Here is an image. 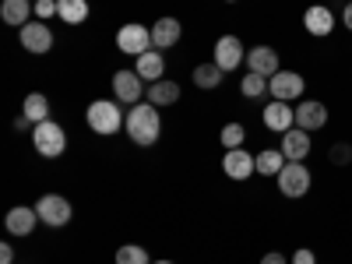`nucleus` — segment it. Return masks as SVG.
<instances>
[{"label":"nucleus","mask_w":352,"mask_h":264,"mask_svg":"<svg viewBox=\"0 0 352 264\" xmlns=\"http://www.w3.org/2000/svg\"><path fill=\"white\" fill-rule=\"evenodd\" d=\"M303 28L314 36V39H324L335 32V11L328 4H310L303 11Z\"/></svg>","instance_id":"ddd939ff"},{"label":"nucleus","mask_w":352,"mask_h":264,"mask_svg":"<svg viewBox=\"0 0 352 264\" xmlns=\"http://www.w3.org/2000/svg\"><path fill=\"white\" fill-rule=\"evenodd\" d=\"M240 92H243V99H264L268 96V78L247 71V78L240 81Z\"/></svg>","instance_id":"bb28decb"},{"label":"nucleus","mask_w":352,"mask_h":264,"mask_svg":"<svg viewBox=\"0 0 352 264\" xmlns=\"http://www.w3.org/2000/svg\"><path fill=\"white\" fill-rule=\"evenodd\" d=\"M222 173L229 180H250L257 173V155H250L247 148H229L222 155Z\"/></svg>","instance_id":"f8f14e48"},{"label":"nucleus","mask_w":352,"mask_h":264,"mask_svg":"<svg viewBox=\"0 0 352 264\" xmlns=\"http://www.w3.org/2000/svg\"><path fill=\"white\" fill-rule=\"evenodd\" d=\"M144 99H148L152 106H176V102H180V85L169 81V78L152 81V85H148V96H144Z\"/></svg>","instance_id":"412c9836"},{"label":"nucleus","mask_w":352,"mask_h":264,"mask_svg":"<svg viewBox=\"0 0 352 264\" xmlns=\"http://www.w3.org/2000/svg\"><path fill=\"white\" fill-rule=\"evenodd\" d=\"M4 226H8L11 236H28V232L39 226V212H36V208H25V204H18V208L8 212Z\"/></svg>","instance_id":"6ab92c4d"},{"label":"nucleus","mask_w":352,"mask_h":264,"mask_svg":"<svg viewBox=\"0 0 352 264\" xmlns=\"http://www.w3.org/2000/svg\"><path fill=\"white\" fill-rule=\"evenodd\" d=\"M85 120H88V127H92V134L109 138V134H116V131L127 124V116H124V109L116 106L113 99H96L92 106H88Z\"/></svg>","instance_id":"f03ea898"},{"label":"nucleus","mask_w":352,"mask_h":264,"mask_svg":"<svg viewBox=\"0 0 352 264\" xmlns=\"http://www.w3.org/2000/svg\"><path fill=\"white\" fill-rule=\"evenodd\" d=\"M32 144L43 159H60L67 152V131L56 120H43L32 127Z\"/></svg>","instance_id":"7ed1b4c3"},{"label":"nucleus","mask_w":352,"mask_h":264,"mask_svg":"<svg viewBox=\"0 0 352 264\" xmlns=\"http://www.w3.org/2000/svg\"><path fill=\"white\" fill-rule=\"evenodd\" d=\"M144 96H148V88H144V78H138V71H116L113 74V99L124 102V106H138Z\"/></svg>","instance_id":"423d86ee"},{"label":"nucleus","mask_w":352,"mask_h":264,"mask_svg":"<svg viewBox=\"0 0 352 264\" xmlns=\"http://www.w3.org/2000/svg\"><path fill=\"white\" fill-rule=\"evenodd\" d=\"M226 4H236V0H226Z\"/></svg>","instance_id":"c9c22d12"},{"label":"nucleus","mask_w":352,"mask_h":264,"mask_svg":"<svg viewBox=\"0 0 352 264\" xmlns=\"http://www.w3.org/2000/svg\"><path fill=\"white\" fill-rule=\"evenodd\" d=\"M21 113L28 116V124H43V120H50V99L43 96V92H28L25 96V102H21Z\"/></svg>","instance_id":"4be33fe9"},{"label":"nucleus","mask_w":352,"mask_h":264,"mask_svg":"<svg viewBox=\"0 0 352 264\" xmlns=\"http://www.w3.org/2000/svg\"><path fill=\"white\" fill-rule=\"evenodd\" d=\"M261 264H289V257L275 250V254H264V257H261Z\"/></svg>","instance_id":"2f4dec72"},{"label":"nucleus","mask_w":352,"mask_h":264,"mask_svg":"<svg viewBox=\"0 0 352 264\" xmlns=\"http://www.w3.org/2000/svg\"><path fill=\"white\" fill-rule=\"evenodd\" d=\"M247 71H250V74H264V78H275V74L282 71L278 50H272V46H254V50H247Z\"/></svg>","instance_id":"2eb2a0df"},{"label":"nucleus","mask_w":352,"mask_h":264,"mask_svg":"<svg viewBox=\"0 0 352 264\" xmlns=\"http://www.w3.org/2000/svg\"><path fill=\"white\" fill-rule=\"evenodd\" d=\"M60 4V21H67V25H81V21H88V0H56Z\"/></svg>","instance_id":"393cba45"},{"label":"nucleus","mask_w":352,"mask_h":264,"mask_svg":"<svg viewBox=\"0 0 352 264\" xmlns=\"http://www.w3.org/2000/svg\"><path fill=\"white\" fill-rule=\"evenodd\" d=\"M18 39H21V50L36 53V56L50 53V50H53V43H56L46 21H28V25H21V28H18Z\"/></svg>","instance_id":"1a4fd4ad"},{"label":"nucleus","mask_w":352,"mask_h":264,"mask_svg":"<svg viewBox=\"0 0 352 264\" xmlns=\"http://www.w3.org/2000/svg\"><path fill=\"white\" fill-rule=\"evenodd\" d=\"M180 36H184V25L176 21V18H159L155 25H152V46L155 50H169V46H176L180 43Z\"/></svg>","instance_id":"a211bd4d"},{"label":"nucleus","mask_w":352,"mask_h":264,"mask_svg":"<svg viewBox=\"0 0 352 264\" xmlns=\"http://www.w3.org/2000/svg\"><path fill=\"white\" fill-rule=\"evenodd\" d=\"M261 124L268 127V131H275V134H285V131L296 127V106H292V102H278V99H272L268 106L261 109Z\"/></svg>","instance_id":"9d476101"},{"label":"nucleus","mask_w":352,"mask_h":264,"mask_svg":"<svg viewBox=\"0 0 352 264\" xmlns=\"http://www.w3.org/2000/svg\"><path fill=\"white\" fill-rule=\"evenodd\" d=\"M222 78H226V71L212 60V64H197L194 67V85L197 88H204V92H208V88H219L222 85Z\"/></svg>","instance_id":"b1692460"},{"label":"nucleus","mask_w":352,"mask_h":264,"mask_svg":"<svg viewBox=\"0 0 352 264\" xmlns=\"http://www.w3.org/2000/svg\"><path fill=\"white\" fill-rule=\"evenodd\" d=\"M134 71H138V78H144V81H162L166 78V56H162V50H148V53H141V56H134Z\"/></svg>","instance_id":"f3484780"},{"label":"nucleus","mask_w":352,"mask_h":264,"mask_svg":"<svg viewBox=\"0 0 352 264\" xmlns=\"http://www.w3.org/2000/svg\"><path fill=\"white\" fill-rule=\"evenodd\" d=\"M32 14H36V0H4V4H0V18H4L8 25H14V28L28 25Z\"/></svg>","instance_id":"aec40b11"},{"label":"nucleus","mask_w":352,"mask_h":264,"mask_svg":"<svg viewBox=\"0 0 352 264\" xmlns=\"http://www.w3.org/2000/svg\"><path fill=\"white\" fill-rule=\"evenodd\" d=\"M285 155H282V148H264V152H257V173L261 176H278L282 169H285Z\"/></svg>","instance_id":"5701e85b"},{"label":"nucleus","mask_w":352,"mask_h":264,"mask_svg":"<svg viewBox=\"0 0 352 264\" xmlns=\"http://www.w3.org/2000/svg\"><path fill=\"white\" fill-rule=\"evenodd\" d=\"M292 264H317V257H314L310 247H300L296 254H292Z\"/></svg>","instance_id":"7c9ffc66"},{"label":"nucleus","mask_w":352,"mask_h":264,"mask_svg":"<svg viewBox=\"0 0 352 264\" xmlns=\"http://www.w3.org/2000/svg\"><path fill=\"white\" fill-rule=\"evenodd\" d=\"M296 127L307 131V134L328 127V106L317 102V99H300V106H296Z\"/></svg>","instance_id":"4468645a"},{"label":"nucleus","mask_w":352,"mask_h":264,"mask_svg":"<svg viewBox=\"0 0 352 264\" xmlns=\"http://www.w3.org/2000/svg\"><path fill=\"white\" fill-rule=\"evenodd\" d=\"M0 264H14V247L0 243Z\"/></svg>","instance_id":"473e14b6"},{"label":"nucleus","mask_w":352,"mask_h":264,"mask_svg":"<svg viewBox=\"0 0 352 264\" xmlns=\"http://www.w3.org/2000/svg\"><path fill=\"white\" fill-rule=\"evenodd\" d=\"M328 159H331L335 166H349V162H352V144H349V141L331 144V148H328Z\"/></svg>","instance_id":"c85d7f7f"},{"label":"nucleus","mask_w":352,"mask_h":264,"mask_svg":"<svg viewBox=\"0 0 352 264\" xmlns=\"http://www.w3.org/2000/svg\"><path fill=\"white\" fill-rule=\"evenodd\" d=\"M36 18H39V21L60 18V4H56V0H36Z\"/></svg>","instance_id":"c756f323"},{"label":"nucleus","mask_w":352,"mask_h":264,"mask_svg":"<svg viewBox=\"0 0 352 264\" xmlns=\"http://www.w3.org/2000/svg\"><path fill=\"white\" fill-rule=\"evenodd\" d=\"M152 264H173V261H152Z\"/></svg>","instance_id":"f704fd0d"},{"label":"nucleus","mask_w":352,"mask_h":264,"mask_svg":"<svg viewBox=\"0 0 352 264\" xmlns=\"http://www.w3.org/2000/svg\"><path fill=\"white\" fill-rule=\"evenodd\" d=\"M342 25H345L349 32H352V0H349V4H345V11H342Z\"/></svg>","instance_id":"72a5a7b5"},{"label":"nucleus","mask_w":352,"mask_h":264,"mask_svg":"<svg viewBox=\"0 0 352 264\" xmlns=\"http://www.w3.org/2000/svg\"><path fill=\"white\" fill-rule=\"evenodd\" d=\"M116 50L127 53V56H141V53L155 50V46H152V28H144V25H138V21H127L120 32H116Z\"/></svg>","instance_id":"0eeeda50"},{"label":"nucleus","mask_w":352,"mask_h":264,"mask_svg":"<svg viewBox=\"0 0 352 264\" xmlns=\"http://www.w3.org/2000/svg\"><path fill=\"white\" fill-rule=\"evenodd\" d=\"M212 60L229 74V71H240L243 67V60H247V50H243V43L236 39V36H219L215 39V56Z\"/></svg>","instance_id":"9b49d317"},{"label":"nucleus","mask_w":352,"mask_h":264,"mask_svg":"<svg viewBox=\"0 0 352 264\" xmlns=\"http://www.w3.org/2000/svg\"><path fill=\"white\" fill-rule=\"evenodd\" d=\"M116 264H152V257L138 243H124L120 250H116Z\"/></svg>","instance_id":"cd10ccee"},{"label":"nucleus","mask_w":352,"mask_h":264,"mask_svg":"<svg viewBox=\"0 0 352 264\" xmlns=\"http://www.w3.org/2000/svg\"><path fill=\"white\" fill-rule=\"evenodd\" d=\"M278 180V190L285 194V197H307L310 194V187H314V176H310V169H307V162H285V169L275 176Z\"/></svg>","instance_id":"20e7f679"},{"label":"nucleus","mask_w":352,"mask_h":264,"mask_svg":"<svg viewBox=\"0 0 352 264\" xmlns=\"http://www.w3.org/2000/svg\"><path fill=\"white\" fill-rule=\"evenodd\" d=\"M219 141H222V148H226V152H229V148H243V144H247V127L232 120V124H226V127H222Z\"/></svg>","instance_id":"a878e982"},{"label":"nucleus","mask_w":352,"mask_h":264,"mask_svg":"<svg viewBox=\"0 0 352 264\" xmlns=\"http://www.w3.org/2000/svg\"><path fill=\"white\" fill-rule=\"evenodd\" d=\"M124 131H127V138H131L134 144H141V148L155 144L159 134H162L159 106H152V102H138V106H131V109H127V124H124Z\"/></svg>","instance_id":"f257e3e1"},{"label":"nucleus","mask_w":352,"mask_h":264,"mask_svg":"<svg viewBox=\"0 0 352 264\" xmlns=\"http://www.w3.org/2000/svg\"><path fill=\"white\" fill-rule=\"evenodd\" d=\"M307 92V78L296 74V71H278L275 78H268V96L278 99V102H300Z\"/></svg>","instance_id":"39448f33"},{"label":"nucleus","mask_w":352,"mask_h":264,"mask_svg":"<svg viewBox=\"0 0 352 264\" xmlns=\"http://www.w3.org/2000/svg\"><path fill=\"white\" fill-rule=\"evenodd\" d=\"M282 155L289 159V162H307V155L314 152V141H310V134L307 131H300V127H292V131H285L282 134Z\"/></svg>","instance_id":"dca6fc26"},{"label":"nucleus","mask_w":352,"mask_h":264,"mask_svg":"<svg viewBox=\"0 0 352 264\" xmlns=\"http://www.w3.org/2000/svg\"><path fill=\"white\" fill-rule=\"evenodd\" d=\"M36 212H39V222L50 226V229H60L71 222V201L60 197V194H43L36 201Z\"/></svg>","instance_id":"6e6552de"}]
</instances>
